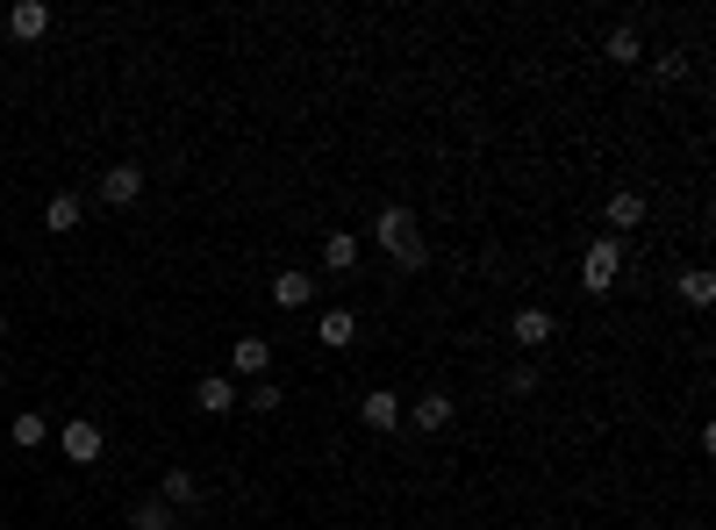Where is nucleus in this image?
<instances>
[{"instance_id":"1","label":"nucleus","mask_w":716,"mask_h":530,"mask_svg":"<svg viewBox=\"0 0 716 530\" xmlns=\"http://www.w3.org/2000/svg\"><path fill=\"white\" fill-rule=\"evenodd\" d=\"M373 245L387 251L402 272H423V266H430V237H423L416 208H402V201H387V208L373 216Z\"/></svg>"},{"instance_id":"2","label":"nucleus","mask_w":716,"mask_h":530,"mask_svg":"<svg viewBox=\"0 0 716 530\" xmlns=\"http://www.w3.org/2000/svg\"><path fill=\"white\" fill-rule=\"evenodd\" d=\"M616 280H623V237H595L581 259V287L588 294H616Z\"/></svg>"},{"instance_id":"3","label":"nucleus","mask_w":716,"mask_h":530,"mask_svg":"<svg viewBox=\"0 0 716 530\" xmlns=\"http://www.w3.org/2000/svg\"><path fill=\"white\" fill-rule=\"evenodd\" d=\"M144 201V165H108V173H101V208H136Z\"/></svg>"},{"instance_id":"4","label":"nucleus","mask_w":716,"mask_h":530,"mask_svg":"<svg viewBox=\"0 0 716 530\" xmlns=\"http://www.w3.org/2000/svg\"><path fill=\"white\" fill-rule=\"evenodd\" d=\"M552 337H559V315L552 309H516L509 315V344H523V352H544Z\"/></svg>"},{"instance_id":"5","label":"nucleus","mask_w":716,"mask_h":530,"mask_svg":"<svg viewBox=\"0 0 716 530\" xmlns=\"http://www.w3.org/2000/svg\"><path fill=\"white\" fill-rule=\"evenodd\" d=\"M0 22H8L14 43H43V37H51V8H43V0H8Z\"/></svg>"},{"instance_id":"6","label":"nucleus","mask_w":716,"mask_h":530,"mask_svg":"<svg viewBox=\"0 0 716 530\" xmlns=\"http://www.w3.org/2000/svg\"><path fill=\"white\" fill-rule=\"evenodd\" d=\"M58 451H65L72 466H94L101 459V423L94 416H72L65 430H58Z\"/></svg>"},{"instance_id":"7","label":"nucleus","mask_w":716,"mask_h":530,"mask_svg":"<svg viewBox=\"0 0 716 530\" xmlns=\"http://www.w3.org/2000/svg\"><path fill=\"white\" fill-rule=\"evenodd\" d=\"M408 423H416L423 437H437V430H452V416H459V402L445 395V387H430V395H416V408H402Z\"/></svg>"},{"instance_id":"8","label":"nucleus","mask_w":716,"mask_h":530,"mask_svg":"<svg viewBox=\"0 0 716 530\" xmlns=\"http://www.w3.org/2000/svg\"><path fill=\"white\" fill-rule=\"evenodd\" d=\"M86 222V194H51V201H43V230L51 237H72Z\"/></svg>"},{"instance_id":"9","label":"nucleus","mask_w":716,"mask_h":530,"mask_svg":"<svg viewBox=\"0 0 716 530\" xmlns=\"http://www.w3.org/2000/svg\"><path fill=\"white\" fill-rule=\"evenodd\" d=\"M602 222H609V237L637 230V222H645V194H637V187H616V194H609V208H602Z\"/></svg>"},{"instance_id":"10","label":"nucleus","mask_w":716,"mask_h":530,"mask_svg":"<svg viewBox=\"0 0 716 530\" xmlns=\"http://www.w3.org/2000/svg\"><path fill=\"white\" fill-rule=\"evenodd\" d=\"M230 366L243 373V381H272V344L266 337H237L230 344Z\"/></svg>"},{"instance_id":"11","label":"nucleus","mask_w":716,"mask_h":530,"mask_svg":"<svg viewBox=\"0 0 716 530\" xmlns=\"http://www.w3.org/2000/svg\"><path fill=\"white\" fill-rule=\"evenodd\" d=\"M272 301H280V309H309L315 301V272H301V266L272 272Z\"/></svg>"},{"instance_id":"12","label":"nucleus","mask_w":716,"mask_h":530,"mask_svg":"<svg viewBox=\"0 0 716 530\" xmlns=\"http://www.w3.org/2000/svg\"><path fill=\"white\" fill-rule=\"evenodd\" d=\"M352 337H359V315H352V309H323V315H315V344H330V352H352Z\"/></svg>"},{"instance_id":"13","label":"nucleus","mask_w":716,"mask_h":530,"mask_svg":"<svg viewBox=\"0 0 716 530\" xmlns=\"http://www.w3.org/2000/svg\"><path fill=\"white\" fill-rule=\"evenodd\" d=\"M194 408H201V416H230V408H237V387L222 381V373H201V381H194Z\"/></svg>"},{"instance_id":"14","label":"nucleus","mask_w":716,"mask_h":530,"mask_svg":"<svg viewBox=\"0 0 716 530\" xmlns=\"http://www.w3.org/2000/svg\"><path fill=\"white\" fill-rule=\"evenodd\" d=\"M359 423L365 430H394V423H402V395H394V387H373V395L359 402Z\"/></svg>"},{"instance_id":"15","label":"nucleus","mask_w":716,"mask_h":530,"mask_svg":"<svg viewBox=\"0 0 716 530\" xmlns=\"http://www.w3.org/2000/svg\"><path fill=\"white\" fill-rule=\"evenodd\" d=\"M158 502L165 509H201V480H194L187 466H173V474L158 480Z\"/></svg>"},{"instance_id":"16","label":"nucleus","mask_w":716,"mask_h":530,"mask_svg":"<svg viewBox=\"0 0 716 530\" xmlns=\"http://www.w3.org/2000/svg\"><path fill=\"white\" fill-rule=\"evenodd\" d=\"M602 58L609 65H637V58H645V37H637V22H616L602 37Z\"/></svg>"},{"instance_id":"17","label":"nucleus","mask_w":716,"mask_h":530,"mask_svg":"<svg viewBox=\"0 0 716 530\" xmlns=\"http://www.w3.org/2000/svg\"><path fill=\"white\" fill-rule=\"evenodd\" d=\"M323 272H359V237L352 230H330L323 237Z\"/></svg>"},{"instance_id":"18","label":"nucleus","mask_w":716,"mask_h":530,"mask_svg":"<svg viewBox=\"0 0 716 530\" xmlns=\"http://www.w3.org/2000/svg\"><path fill=\"white\" fill-rule=\"evenodd\" d=\"M681 301H688V309H709V301H716V272L709 266H688V272H681Z\"/></svg>"},{"instance_id":"19","label":"nucleus","mask_w":716,"mask_h":530,"mask_svg":"<svg viewBox=\"0 0 716 530\" xmlns=\"http://www.w3.org/2000/svg\"><path fill=\"white\" fill-rule=\"evenodd\" d=\"M173 523H179V517H173V509L158 502V495H144V502L129 509V530H173Z\"/></svg>"},{"instance_id":"20","label":"nucleus","mask_w":716,"mask_h":530,"mask_svg":"<svg viewBox=\"0 0 716 530\" xmlns=\"http://www.w3.org/2000/svg\"><path fill=\"white\" fill-rule=\"evenodd\" d=\"M14 445H22V451H37L43 445V437H51V423H43V408H22V416H14Z\"/></svg>"},{"instance_id":"21","label":"nucleus","mask_w":716,"mask_h":530,"mask_svg":"<svg viewBox=\"0 0 716 530\" xmlns=\"http://www.w3.org/2000/svg\"><path fill=\"white\" fill-rule=\"evenodd\" d=\"M280 402H287V395H280V381H251V395H243L237 408H258V416H272Z\"/></svg>"},{"instance_id":"22","label":"nucleus","mask_w":716,"mask_h":530,"mask_svg":"<svg viewBox=\"0 0 716 530\" xmlns=\"http://www.w3.org/2000/svg\"><path fill=\"white\" fill-rule=\"evenodd\" d=\"M652 80H660V86H681V80H688V58H681V51H660V58H652Z\"/></svg>"},{"instance_id":"23","label":"nucleus","mask_w":716,"mask_h":530,"mask_svg":"<svg viewBox=\"0 0 716 530\" xmlns=\"http://www.w3.org/2000/svg\"><path fill=\"white\" fill-rule=\"evenodd\" d=\"M538 387H544V381H538V366H516V373H509V395H516V402H530Z\"/></svg>"},{"instance_id":"24","label":"nucleus","mask_w":716,"mask_h":530,"mask_svg":"<svg viewBox=\"0 0 716 530\" xmlns=\"http://www.w3.org/2000/svg\"><path fill=\"white\" fill-rule=\"evenodd\" d=\"M0 337H8V309H0Z\"/></svg>"},{"instance_id":"25","label":"nucleus","mask_w":716,"mask_h":530,"mask_svg":"<svg viewBox=\"0 0 716 530\" xmlns=\"http://www.w3.org/2000/svg\"><path fill=\"white\" fill-rule=\"evenodd\" d=\"M173 530H201V523H173Z\"/></svg>"},{"instance_id":"26","label":"nucleus","mask_w":716,"mask_h":530,"mask_svg":"<svg viewBox=\"0 0 716 530\" xmlns=\"http://www.w3.org/2000/svg\"><path fill=\"white\" fill-rule=\"evenodd\" d=\"M0 387H8V366H0Z\"/></svg>"},{"instance_id":"27","label":"nucleus","mask_w":716,"mask_h":530,"mask_svg":"<svg viewBox=\"0 0 716 530\" xmlns=\"http://www.w3.org/2000/svg\"><path fill=\"white\" fill-rule=\"evenodd\" d=\"M0 14H8V0H0Z\"/></svg>"},{"instance_id":"28","label":"nucleus","mask_w":716,"mask_h":530,"mask_svg":"<svg viewBox=\"0 0 716 530\" xmlns=\"http://www.w3.org/2000/svg\"><path fill=\"white\" fill-rule=\"evenodd\" d=\"M0 58H8V51H0Z\"/></svg>"}]
</instances>
